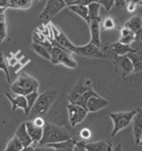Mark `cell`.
Returning <instances> with one entry per match:
<instances>
[{
	"instance_id": "5",
	"label": "cell",
	"mask_w": 142,
	"mask_h": 151,
	"mask_svg": "<svg viewBox=\"0 0 142 151\" xmlns=\"http://www.w3.org/2000/svg\"><path fill=\"white\" fill-rule=\"evenodd\" d=\"M49 52H50V56H51V59L50 61L55 64V65H58V64H63L65 65L66 67L72 68V69H75L77 67V63L72 58L71 56V52H68L66 50H63L61 48H58V47H51L49 49Z\"/></svg>"
},
{
	"instance_id": "28",
	"label": "cell",
	"mask_w": 142,
	"mask_h": 151,
	"mask_svg": "<svg viewBox=\"0 0 142 151\" xmlns=\"http://www.w3.org/2000/svg\"><path fill=\"white\" fill-rule=\"evenodd\" d=\"M23 148V144L21 143V141L14 135V137L9 141V143L7 144V147H6V149L4 151H19L22 150Z\"/></svg>"
},
{
	"instance_id": "9",
	"label": "cell",
	"mask_w": 142,
	"mask_h": 151,
	"mask_svg": "<svg viewBox=\"0 0 142 151\" xmlns=\"http://www.w3.org/2000/svg\"><path fill=\"white\" fill-rule=\"evenodd\" d=\"M92 89V82L89 78H80L76 83L73 85L71 92L68 93V101L69 104H76L79 98L85 93L88 90Z\"/></svg>"
},
{
	"instance_id": "46",
	"label": "cell",
	"mask_w": 142,
	"mask_h": 151,
	"mask_svg": "<svg viewBox=\"0 0 142 151\" xmlns=\"http://www.w3.org/2000/svg\"><path fill=\"white\" fill-rule=\"evenodd\" d=\"M4 13H5V9H4V8L0 7V14H4Z\"/></svg>"
},
{
	"instance_id": "35",
	"label": "cell",
	"mask_w": 142,
	"mask_h": 151,
	"mask_svg": "<svg viewBox=\"0 0 142 151\" xmlns=\"http://www.w3.org/2000/svg\"><path fill=\"white\" fill-rule=\"evenodd\" d=\"M102 27L105 30H112L115 29V21L112 19V17H106L102 22Z\"/></svg>"
},
{
	"instance_id": "20",
	"label": "cell",
	"mask_w": 142,
	"mask_h": 151,
	"mask_svg": "<svg viewBox=\"0 0 142 151\" xmlns=\"http://www.w3.org/2000/svg\"><path fill=\"white\" fill-rule=\"evenodd\" d=\"M127 57L132 63L133 66V74L141 73L142 72V50L140 49H134L133 52L127 53Z\"/></svg>"
},
{
	"instance_id": "13",
	"label": "cell",
	"mask_w": 142,
	"mask_h": 151,
	"mask_svg": "<svg viewBox=\"0 0 142 151\" xmlns=\"http://www.w3.org/2000/svg\"><path fill=\"white\" fill-rule=\"evenodd\" d=\"M109 105V101L107 99L101 98L99 94H94L92 97H90L89 100L86 101V105H85V108L89 113H97L99 110L104 109L106 107Z\"/></svg>"
},
{
	"instance_id": "4",
	"label": "cell",
	"mask_w": 142,
	"mask_h": 151,
	"mask_svg": "<svg viewBox=\"0 0 142 151\" xmlns=\"http://www.w3.org/2000/svg\"><path fill=\"white\" fill-rule=\"evenodd\" d=\"M135 114H136V110L120 111V113H112L109 115L112 121V124H114V129H112V137L116 135L118 132H120L122 129H124L125 127H127V126L132 123V119H133Z\"/></svg>"
},
{
	"instance_id": "21",
	"label": "cell",
	"mask_w": 142,
	"mask_h": 151,
	"mask_svg": "<svg viewBox=\"0 0 142 151\" xmlns=\"http://www.w3.org/2000/svg\"><path fill=\"white\" fill-rule=\"evenodd\" d=\"M15 136L21 141V143L23 144V147H29V145H31V144L33 143L32 139L30 137L29 133H27V131H26L25 122L22 123V124L18 126V129H16Z\"/></svg>"
},
{
	"instance_id": "47",
	"label": "cell",
	"mask_w": 142,
	"mask_h": 151,
	"mask_svg": "<svg viewBox=\"0 0 142 151\" xmlns=\"http://www.w3.org/2000/svg\"><path fill=\"white\" fill-rule=\"evenodd\" d=\"M139 144H140V145H142V135H141V139H140V143H139Z\"/></svg>"
},
{
	"instance_id": "2",
	"label": "cell",
	"mask_w": 142,
	"mask_h": 151,
	"mask_svg": "<svg viewBox=\"0 0 142 151\" xmlns=\"http://www.w3.org/2000/svg\"><path fill=\"white\" fill-rule=\"evenodd\" d=\"M57 96H58L57 91L53 90V89L40 93L33 108L31 109V113L35 114V117L37 116H41V117L45 116V114L50 110V108L53 107V104H55V101L57 99Z\"/></svg>"
},
{
	"instance_id": "34",
	"label": "cell",
	"mask_w": 142,
	"mask_h": 151,
	"mask_svg": "<svg viewBox=\"0 0 142 151\" xmlns=\"http://www.w3.org/2000/svg\"><path fill=\"white\" fill-rule=\"evenodd\" d=\"M97 4H99L100 6H102L107 12H109L114 7V5H115L114 0H97Z\"/></svg>"
},
{
	"instance_id": "1",
	"label": "cell",
	"mask_w": 142,
	"mask_h": 151,
	"mask_svg": "<svg viewBox=\"0 0 142 151\" xmlns=\"http://www.w3.org/2000/svg\"><path fill=\"white\" fill-rule=\"evenodd\" d=\"M72 139V135L64 126H58L55 124H50L45 122L43 126V134L42 139L37 144H50L56 142H61Z\"/></svg>"
},
{
	"instance_id": "8",
	"label": "cell",
	"mask_w": 142,
	"mask_h": 151,
	"mask_svg": "<svg viewBox=\"0 0 142 151\" xmlns=\"http://www.w3.org/2000/svg\"><path fill=\"white\" fill-rule=\"evenodd\" d=\"M67 111L68 118H69V124H71L72 127H75L80 123H82L85 119L88 113H89L85 107H82L80 106V105H75V104H68Z\"/></svg>"
},
{
	"instance_id": "38",
	"label": "cell",
	"mask_w": 142,
	"mask_h": 151,
	"mask_svg": "<svg viewBox=\"0 0 142 151\" xmlns=\"http://www.w3.org/2000/svg\"><path fill=\"white\" fill-rule=\"evenodd\" d=\"M33 123L37 125V126H39V127H42L43 129V126H45V121L41 117V116H37L34 119H33Z\"/></svg>"
},
{
	"instance_id": "37",
	"label": "cell",
	"mask_w": 142,
	"mask_h": 151,
	"mask_svg": "<svg viewBox=\"0 0 142 151\" xmlns=\"http://www.w3.org/2000/svg\"><path fill=\"white\" fill-rule=\"evenodd\" d=\"M91 131L89 129H83L81 132H80V136H81V139H82V141L84 140H89L91 139Z\"/></svg>"
},
{
	"instance_id": "12",
	"label": "cell",
	"mask_w": 142,
	"mask_h": 151,
	"mask_svg": "<svg viewBox=\"0 0 142 151\" xmlns=\"http://www.w3.org/2000/svg\"><path fill=\"white\" fill-rule=\"evenodd\" d=\"M134 49L131 45H123L120 42H114V43H106L102 52L107 55V53H112V55H117V56H123V55H127L130 52H133Z\"/></svg>"
},
{
	"instance_id": "43",
	"label": "cell",
	"mask_w": 142,
	"mask_h": 151,
	"mask_svg": "<svg viewBox=\"0 0 142 151\" xmlns=\"http://www.w3.org/2000/svg\"><path fill=\"white\" fill-rule=\"evenodd\" d=\"M125 1H126V4H136L138 6L139 5L142 6V0H125Z\"/></svg>"
},
{
	"instance_id": "10",
	"label": "cell",
	"mask_w": 142,
	"mask_h": 151,
	"mask_svg": "<svg viewBox=\"0 0 142 151\" xmlns=\"http://www.w3.org/2000/svg\"><path fill=\"white\" fill-rule=\"evenodd\" d=\"M74 53L82 57H88V58H100V59L106 58L102 50L99 49V47H97L96 45H93L91 41L84 45H76Z\"/></svg>"
},
{
	"instance_id": "29",
	"label": "cell",
	"mask_w": 142,
	"mask_h": 151,
	"mask_svg": "<svg viewBox=\"0 0 142 151\" xmlns=\"http://www.w3.org/2000/svg\"><path fill=\"white\" fill-rule=\"evenodd\" d=\"M0 69L4 70V73H5V75H6L7 82L10 83V82H12V77H10V74H9V66H8V63L2 52H0Z\"/></svg>"
},
{
	"instance_id": "26",
	"label": "cell",
	"mask_w": 142,
	"mask_h": 151,
	"mask_svg": "<svg viewBox=\"0 0 142 151\" xmlns=\"http://www.w3.org/2000/svg\"><path fill=\"white\" fill-rule=\"evenodd\" d=\"M33 0H8V7L14 9H29Z\"/></svg>"
},
{
	"instance_id": "18",
	"label": "cell",
	"mask_w": 142,
	"mask_h": 151,
	"mask_svg": "<svg viewBox=\"0 0 142 151\" xmlns=\"http://www.w3.org/2000/svg\"><path fill=\"white\" fill-rule=\"evenodd\" d=\"M133 136L136 144L140 143V139L142 135V109H136V114L134 115L133 119Z\"/></svg>"
},
{
	"instance_id": "14",
	"label": "cell",
	"mask_w": 142,
	"mask_h": 151,
	"mask_svg": "<svg viewBox=\"0 0 142 151\" xmlns=\"http://www.w3.org/2000/svg\"><path fill=\"white\" fill-rule=\"evenodd\" d=\"M128 30H131L135 35V41H142V17L135 15L131 17L124 25Z\"/></svg>"
},
{
	"instance_id": "36",
	"label": "cell",
	"mask_w": 142,
	"mask_h": 151,
	"mask_svg": "<svg viewBox=\"0 0 142 151\" xmlns=\"http://www.w3.org/2000/svg\"><path fill=\"white\" fill-rule=\"evenodd\" d=\"M34 150L35 151H56V149H53V148L47 145V144H37V145H34Z\"/></svg>"
},
{
	"instance_id": "11",
	"label": "cell",
	"mask_w": 142,
	"mask_h": 151,
	"mask_svg": "<svg viewBox=\"0 0 142 151\" xmlns=\"http://www.w3.org/2000/svg\"><path fill=\"white\" fill-rule=\"evenodd\" d=\"M50 27H51V31H53V40L56 41L58 48H61L63 50H66L68 52H73L74 53V50L76 48V45H73L68 38L64 34V32L58 29L55 24H50Z\"/></svg>"
},
{
	"instance_id": "45",
	"label": "cell",
	"mask_w": 142,
	"mask_h": 151,
	"mask_svg": "<svg viewBox=\"0 0 142 151\" xmlns=\"http://www.w3.org/2000/svg\"><path fill=\"white\" fill-rule=\"evenodd\" d=\"M112 151H123V148H122V145H120V144H117L115 148H112Z\"/></svg>"
},
{
	"instance_id": "15",
	"label": "cell",
	"mask_w": 142,
	"mask_h": 151,
	"mask_svg": "<svg viewBox=\"0 0 142 151\" xmlns=\"http://www.w3.org/2000/svg\"><path fill=\"white\" fill-rule=\"evenodd\" d=\"M5 94H6L7 99L10 101V104H12V110H13V111H15L16 109L21 108V109L24 110V114H25L26 116H29V111H27V101H26L25 96L17 94L16 97H13V96L9 94L8 92H6Z\"/></svg>"
},
{
	"instance_id": "30",
	"label": "cell",
	"mask_w": 142,
	"mask_h": 151,
	"mask_svg": "<svg viewBox=\"0 0 142 151\" xmlns=\"http://www.w3.org/2000/svg\"><path fill=\"white\" fill-rule=\"evenodd\" d=\"M7 38V23H6V15L0 14V43Z\"/></svg>"
},
{
	"instance_id": "24",
	"label": "cell",
	"mask_w": 142,
	"mask_h": 151,
	"mask_svg": "<svg viewBox=\"0 0 142 151\" xmlns=\"http://www.w3.org/2000/svg\"><path fill=\"white\" fill-rule=\"evenodd\" d=\"M133 41H135L134 33L131 30L126 29V27H123V29L120 30V40H118V42L123 43V45H131V43H132Z\"/></svg>"
},
{
	"instance_id": "17",
	"label": "cell",
	"mask_w": 142,
	"mask_h": 151,
	"mask_svg": "<svg viewBox=\"0 0 142 151\" xmlns=\"http://www.w3.org/2000/svg\"><path fill=\"white\" fill-rule=\"evenodd\" d=\"M25 126H26V131L29 133L30 137L33 141V144H37L41 139H42V134H43V129L42 127H39L37 126L33 121L25 122Z\"/></svg>"
},
{
	"instance_id": "44",
	"label": "cell",
	"mask_w": 142,
	"mask_h": 151,
	"mask_svg": "<svg viewBox=\"0 0 142 151\" xmlns=\"http://www.w3.org/2000/svg\"><path fill=\"white\" fill-rule=\"evenodd\" d=\"M0 7L4 9L8 8V0H0Z\"/></svg>"
},
{
	"instance_id": "27",
	"label": "cell",
	"mask_w": 142,
	"mask_h": 151,
	"mask_svg": "<svg viewBox=\"0 0 142 151\" xmlns=\"http://www.w3.org/2000/svg\"><path fill=\"white\" fill-rule=\"evenodd\" d=\"M31 49L37 53V55L41 56L42 58H45L47 60H50V59H51V56H50L49 50H48L45 47H43V45H37V43H34V42H33V43L31 45Z\"/></svg>"
},
{
	"instance_id": "23",
	"label": "cell",
	"mask_w": 142,
	"mask_h": 151,
	"mask_svg": "<svg viewBox=\"0 0 142 151\" xmlns=\"http://www.w3.org/2000/svg\"><path fill=\"white\" fill-rule=\"evenodd\" d=\"M68 9H69L71 12L75 13L77 16H80L81 18H83L85 22L88 23V25L90 24V17H89V10H88V6L75 5V6H71V7H68Z\"/></svg>"
},
{
	"instance_id": "41",
	"label": "cell",
	"mask_w": 142,
	"mask_h": 151,
	"mask_svg": "<svg viewBox=\"0 0 142 151\" xmlns=\"http://www.w3.org/2000/svg\"><path fill=\"white\" fill-rule=\"evenodd\" d=\"M114 2H115L114 6H116L117 8H122L124 6H126V1L125 0H114Z\"/></svg>"
},
{
	"instance_id": "48",
	"label": "cell",
	"mask_w": 142,
	"mask_h": 151,
	"mask_svg": "<svg viewBox=\"0 0 142 151\" xmlns=\"http://www.w3.org/2000/svg\"><path fill=\"white\" fill-rule=\"evenodd\" d=\"M35 1H37H37H41V0H35Z\"/></svg>"
},
{
	"instance_id": "25",
	"label": "cell",
	"mask_w": 142,
	"mask_h": 151,
	"mask_svg": "<svg viewBox=\"0 0 142 151\" xmlns=\"http://www.w3.org/2000/svg\"><path fill=\"white\" fill-rule=\"evenodd\" d=\"M33 42H34V43H37V45H43V47H45L48 50H49V49L53 47L51 42H50L48 39L45 38V37L42 34V33H41V32H40V30H39V29L33 32Z\"/></svg>"
},
{
	"instance_id": "39",
	"label": "cell",
	"mask_w": 142,
	"mask_h": 151,
	"mask_svg": "<svg viewBox=\"0 0 142 151\" xmlns=\"http://www.w3.org/2000/svg\"><path fill=\"white\" fill-rule=\"evenodd\" d=\"M74 151H86L83 141H75Z\"/></svg>"
},
{
	"instance_id": "32",
	"label": "cell",
	"mask_w": 142,
	"mask_h": 151,
	"mask_svg": "<svg viewBox=\"0 0 142 151\" xmlns=\"http://www.w3.org/2000/svg\"><path fill=\"white\" fill-rule=\"evenodd\" d=\"M39 94H40V93H39L37 91H33V92H31V93H29V94L25 96L26 101H27V111H29V115H30V113H31V109L33 108L34 104H35V101H37Z\"/></svg>"
},
{
	"instance_id": "16",
	"label": "cell",
	"mask_w": 142,
	"mask_h": 151,
	"mask_svg": "<svg viewBox=\"0 0 142 151\" xmlns=\"http://www.w3.org/2000/svg\"><path fill=\"white\" fill-rule=\"evenodd\" d=\"M100 22H101V16L91 19L89 24L90 34H91V42L97 47H100L101 45V39H100Z\"/></svg>"
},
{
	"instance_id": "6",
	"label": "cell",
	"mask_w": 142,
	"mask_h": 151,
	"mask_svg": "<svg viewBox=\"0 0 142 151\" xmlns=\"http://www.w3.org/2000/svg\"><path fill=\"white\" fill-rule=\"evenodd\" d=\"M105 56L106 58H108L112 61L118 74H120L124 78L126 76L133 74V66H132V63L130 60V58L127 57V55L117 56V55H112V53H107Z\"/></svg>"
},
{
	"instance_id": "31",
	"label": "cell",
	"mask_w": 142,
	"mask_h": 151,
	"mask_svg": "<svg viewBox=\"0 0 142 151\" xmlns=\"http://www.w3.org/2000/svg\"><path fill=\"white\" fill-rule=\"evenodd\" d=\"M94 94H97V92L93 90V89H90V90H88L85 93H83L82 96L79 98V100L76 101L75 105H80V106H82V107H85L86 101L89 100V98L90 97H92V96H94Z\"/></svg>"
},
{
	"instance_id": "22",
	"label": "cell",
	"mask_w": 142,
	"mask_h": 151,
	"mask_svg": "<svg viewBox=\"0 0 142 151\" xmlns=\"http://www.w3.org/2000/svg\"><path fill=\"white\" fill-rule=\"evenodd\" d=\"M49 147H51L56 151H74V145L75 141L73 139H69L66 141H61V142H56V143H50L47 144Z\"/></svg>"
},
{
	"instance_id": "40",
	"label": "cell",
	"mask_w": 142,
	"mask_h": 151,
	"mask_svg": "<svg viewBox=\"0 0 142 151\" xmlns=\"http://www.w3.org/2000/svg\"><path fill=\"white\" fill-rule=\"evenodd\" d=\"M136 8H138V5H136V4H126V9L128 13H133V12H135Z\"/></svg>"
},
{
	"instance_id": "42",
	"label": "cell",
	"mask_w": 142,
	"mask_h": 151,
	"mask_svg": "<svg viewBox=\"0 0 142 151\" xmlns=\"http://www.w3.org/2000/svg\"><path fill=\"white\" fill-rule=\"evenodd\" d=\"M34 145L35 144H31V145H29V147H24L22 150H19V151H35L34 150Z\"/></svg>"
},
{
	"instance_id": "19",
	"label": "cell",
	"mask_w": 142,
	"mask_h": 151,
	"mask_svg": "<svg viewBox=\"0 0 142 151\" xmlns=\"http://www.w3.org/2000/svg\"><path fill=\"white\" fill-rule=\"evenodd\" d=\"M86 151H112V143L110 140H104L98 142H91V143H84Z\"/></svg>"
},
{
	"instance_id": "3",
	"label": "cell",
	"mask_w": 142,
	"mask_h": 151,
	"mask_svg": "<svg viewBox=\"0 0 142 151\" xmlns=\"http://www.w3.org/2000/svg\"><path fill=\"white\" fill-rule=\"evenodd\" d=\"M37 89H39V82L27 73L19 74L15 82L10 85L12 92L21 96H26L33 91H37Z\"/></svg>"
},
{
	"instance_id": "7",
	"label": "cell",
	"mask_w": 142,
	"mask_h": 151,
	"mask_svg": "<svg viewBox=\"0 0 142 151\" xmlns=\"http://www.w3.org/2000/svg\"><path fill=\"white\" fill-rule=\"evenodd\" d=\"M66 7L64 0H48L45 4V7L40 14V19L45 23L49 22L53 17L57 15L59 12H61Z\"/></svg>"
},
{
	"instance_id": "33",
	"label": "cell",
	"mask_w": 142,
	"mask_h": 151,
	"mask_svg": "<svg viewBox=\"0 0 142 151\" xmlns=\"http://www.w3.org/2000/svg\"><path fill=\"white\" fill-rule=\"evenodd\" d=\"M99 9H100V5L97 4V2H92V4H90L89 6H88L90 21H91V19H94V18H98V17H100Z\"/></svg>"
}]
</instances>
